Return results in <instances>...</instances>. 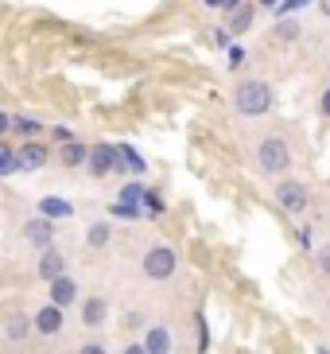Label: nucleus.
<instances>
[{
    "label": "nucleus",
    "mask_w": 330,
    "mask_h": 354,
    "mask_svg": "<svg viewBox=\"0 0 330 354\" xmlns=\"http://www.w3.org/2000/svg\"><path fill=\"white\" fill-rule=\"evenodd\" d=\"M237 113L245 117H260V113H269V105H272V90L269 82H241L237 86Z\"/></svg>",
    "instance_id": "1"
},
{
    "label": "nucleus",
    "mask_w": 330,
    "mask_h": 354,
    "mask_svg": "<svg viewBox=\"0 0 330 354\" xmlns=\"http://www.w3.org/2000/svg\"><path fill=\"white\" fill-rule=\"evenodd\" d=\"M288 164H291L288 140L284 136H264L260 140V167L272 171V176H280V171H288Z\"/></svg>",
    "instance_id": "2"
},
{
    "label": "nucleus",
    "mask_w": 330,
    "mask_h": 354,
    "mask_svg": "<svg viewBox=\"0 0 330 354\" xmlns=\"http://www.w3.org/2000/svg\"><path fill=\"white\" fill-rule=\"evenodd\" d=\"M175 272V253L167 250V245H152V250L144 253V277H152V281H167Z\"/></svg>",
    "instance_id": "3"
},
{
    "label": "nucleus",
    "mask_w": 330,
    "mask_h": 354,
    "mask_svg": "<svg viewBox=\"0 0 330 354\" xmlns=\"http://www.w3.org/2000/svg\"><path fill=\"white\" fill-rule=\"evenodd\" d=\"M276 198L288 214H303L307 210V187H300V183H280Z\"/></svg>",
    "instance_id": "4"
},
{
    "label": "nucleus",
    "mask_w": 330,
    "mask_h": 354,
    "mask_svg": "<svg viewBox=\"0 0 330 354\" xmlns=\"http://www.w3.org/2000/svg\"><path fill=\"white\" fill-rule=\"evenodd\" d=\"M136 203H144V191H140V183H128L121 191V198H117L113 214H121V218H140V207Z\"/></svg>",
    "instance_id": "5"
},
{
    "label": "nucleus",
    "mask_w": 330,
    "mask_h": 354,
    "mask_svg": "<svg viewBox=\"0 0 330 354\" xmlns=\"http://www.w3.org/2000/svg\"><path fill=\"white\" fill-rule=\"evenodd\" d=\"M86 164H90L93 176H109V171L117 167V148L113 145H93V152H90Z\"/></svg>",
    "instance_id": "6"
},
{
    "label": "nucleus",
    "mask_w": 330,
    "mask_h": 354,
    "mask_svg": "<svg viewBox=\"0 0 330 354\" xmlns=\"http://www.w3.org/2000/svg\"><path fill=\"white\" fill-rule=\"evenodd\" d=\"M23 238H28L35 250H51L55 230H51V222H47V218H35V222H28V226H23Z\"/></svg>",
    "instance_id": "7"
},
{
    "label": "nucleus",
    "mask_w": 330,
    "mask_h": 354,
    "mask_svg": "<svg viewBox=\"0 0 330 354\" xmlns=\"http://www.w3.org/2000/svg\"><path fill=\"white\" fill-rule=\"evenodd\" d=\"M35 331L39 335H59L62 331V308H55V304L39 308V312H35Z\"/></svg>",
    "instance_id": "8"
},
{
    "label": "nucleus",
    "mask_w": 330,
    "mask_h": 354,
    "mask_svg": "<svg viewBox=\"0 0 330 354\" xmlns=\"http://www.w3.org/2000/svg\"><path fill=\"white\" fill-rule=\"evenodd\" d=\"M62 269H66L62 253H59V250H43V257H39V277H43V281H51V284H55L59 277H66Z\"/></svg>",
    "instance_id": "9"
},
{
    "label": "nucleus",
    "mask_w": 330,
    "mask_h": 354,
    "mask_svg": "<svg viewBox=\"0 0 330 354\" xmlns=\"http://www.w3.org/2000/svg\"><path fill=\"white\" fill-rule=\"evenodd\" d=\"M140 346H144L148 354H171V331H167V327H148Z\"/></svg>",
    "instance_id": "10"
},
{
    "label": "nucleus",
    "mask_w": 330,
    "mask_h": 354,
    "mask_svg": "<svg viewBox=\"0 0 330 354\" xmlns=\"http://www.w3.org/2000/svg\"><path fill=\"white\" fill-rule=\"evenodd\" d=\"M74 296H78V284H74L70 277H59V281L51 284V304H55V308H62V312L74 304Z\"/></svg>",
    "instance_id": "11"
},
{
    "label": "nucleus",
    "mask_w": 330,
    "mask_h": 354,
    "mask_svg": "<svg viewBox=\"0 0 330 354\" xmlns=\"http://www.w3.org/2000/svg\"><path fill=\"white\" fill-rule=\"evenodd\" d=\"M39 214H43L47 222H51V218H70L74 207L66 203V198H59V195H47V198L39 203Z\"/></svg>",
    "instance_id": "12"
},
{
    "label": "nucleus",
    "mask_w": 330,
    "mask_h": 354,
    "mask_svg": "<svg viewBox=\"0 0 330 354\" xmlns=\"http://www.w3.org/2000/svg\"><path fill=\"white\" fill-rule=\"evenodd\" d=\"M86 160H90V148L86 145H78V140H66V145H62V164L66 167H78V164H86Z\"/></svg>",
    "instance_id": "13"
},
{
    "label": "nucleus",
    "mask_w": 330,
    "mask_h": 354,
    "mask_svg": "<svg viewBox=\"0 0 330 354\" xmlns=\"http://www.w3.org/2000/svg\"><path fill=\"white\" fill-rule=\"evenodd\" d=\"M101 319H105V300H101V296H90L86 308H82V323H86V327H97Z\"/></svg>",
    "instance_id": "14"
},
{
    "label": "nucleus",
    "mask_w": 330,
    "mask_h": 354,
    "mask_svg": "<svg viewBox=\"0 0 330 354\" xmlns=\"http://www.w3.org/2000/svg\"><path fill=\"white\" fill-rule=\"evenodd\" d=\"M16 164L20 167H39V164H47V152H43L39 145H23L20 156H16Z\"/></svg>",
    "instance_id": "15"
},
{
    "label": "nucleus",
    "mask_w": 330,
    "mask_h": 354,
    "mask_svg": "<svg viewBox=\"0 0 330 354\" xmlns=\"http://www.w3.org/2000/svg\"><path fill=\"white\" fill-rule=\"evenodd\" d=\"M28 327H31V323L23 319V315L8 319V331H4V335H8V343H23V339H28Z\"/></svg>",
    "instance_id": "16"
},
{
    "label": "nucleus",
    "mask_w": 330,
    "mask_h": 354,
    "mask_svg": "<svg viewBox=\"0 0 330 354\" xmlns=\"http://www.w3.org/2000/svg\"><path fill=\"white\" fill-rule=\"evenodd\" d=\"M86 241H90L93 250H101L105 241H109V226H105V222H97V226H90V234H86Z\"/></svg>",
    "instance_id": "17"
},
{
    "label": "nucleus",
    "mask_w": 330,
    "mask_h": 354,
    "mask_svg": "<svg viewBox=\"0 0 330 354\" xmlns=\"http://www.w3.org/2000/svg\"><path fill=\"white\" fill-rule=\"evenodd\" d=\"M272 35H276V39H295V35H300V24L295 20H280Z\"/></svg>",
    "instance_id": "18"
},
{
    "label": "nucleus",
    "mask_w": 330,
    "mask_h": 354,
    "mask_svg": "<svg viewBox=\"0 0 330 354\" xmlns=\"http://www.w3.org/2000/svg\"><path fill=\"white\" fill-rule=\"evenodd\" d=\"M16 167H20V164H16V156L8 152V145H0V176H12Z\"/></svg>",
    "instance_id": "19"
},
{
    "label": "nucleus",
    "mask_w": 330,
    "mask_h": 354,
    "mask_svg": "<svg viewBox=\"0 0 330 354\" xmlns=\"http://www.w3.org/2000/svg\"><path fill=\"white\" fill-rule=\"evenodd\" d=\"M249 24H253V8H241L237 16H233V24H229V32H245Z\"/></svg>",
    "instance_id": "20"
},
{
    "label": "nucleus",
    "mask_w": 330,
    "mask_h": 354,
    "mask_svg": "<svg viewBox=\"0 0 330 354\" xmlns=\"http://www.w3.org/2000/svg\"><path fill=\"white\" fill-rule=\"evenodd\" d=\"M144 210L152 214V218H155V214H164V203H159V195H155V191H144Z\"/></svg>",
    "instance_id": "21"
},
{
    "label": "nucleus",
    "mask_w": 330,
    "mask_h": 354,
    "mask_svg": "<svg viewBox=\"0 0 330 354\" xmlns=\"http://www.w3.org/2000/svg\"><path fill=\"white\" fill-rule=\"evenodd\" d=\"M16 129H20V133H39V121H31V117H20V121H16Z\"/></svg>",
    "instance_id": "22"
},
{
    "label": "nucleus",
    "mask_w": 330,
    "mask_h": 354,
    "mask_svg": "<svg viewBox=\"0 0 330 354\" xmlns=\"http://www.w3.org/2000/svg\"><path fill=\"white\" fill-rule=\"evenodd\" d=\"M303 4H311V0H280V8H276V12H280V16H288L291 8H303Z\"/></svg>",
    "instance_id": "23"
},
{
    "label": "nucleus",
    "mask_w": 330,
    "mask_h": 354,
    "mask_svg": "<svg viewBox=\"0 0 330 354\" xmlns=\"http://www.w3.org/2000/svg\"><path fill=\"white\" fill-rule=\"evenodd\" d=\"M319 272H330V245L319 250Z\"/></svg>",
    "instance_id": "24"
},
{
    "label": "nucleus",
    "mask_w": 330,
    "mask_h": 354,
    "mask_svg": "<svg viewBox=\"0 0 330 354\" xmlns=\"http://www.w3.org/2000/svg\"><path fill=\"white\" fill-rule=\"evenodd\" d=\"M78 354H109V351H105L101 343H86V346H82V351H78Z\"/></svg>",
    "instance_id": "25"
},
{
    "label": "nucleus",
    "mask_w": 330,
    "mask_h": 354,
    "mask_svg": "<svg viewBox=\"0 0 330 354\" xmlns=\"http://www.w3.org/2000/svg\"><path fill=\"white\" fill-rule=\"evenodd\" d=\"M121 354H148V351H144V346H140V343H133V346H124Z\"/></svg>",
    "instance_id": "26"
},
{
    "label": "nucleus",
    "mask_w": 330,
    "mask_h": 354,
    "mask_svg": "<svg viewBox=\"0 0 330 354\" xmlns=\"http://www.w3.org/2000/svg\"><path fill=\"white\" fill-rule=\"evenodd\" d=\"M241 0H217V8H237Z\"/></svg>",
    "instance_id": "27"
},
{
    "label": "nucleus",
    "mask_w": 330,
    "mask_h": 354,
    "mask_svg": "<svg viewBox=\"0 0 330 354\" xmlns=\"http://www.w3.org/2000/svg\"><path fill=\"white\" fill-rule=\"evenodd\" d=\"M322 113L330 117V90H327V94H322Z\"/></svg>",
    "instance_id": "28"
},
{
    "label": "nucleus",
    "mask_w": 330,
    "mask_h": 354,
    "mask_svg": "<svg viewBox=\"0 0 330 354\" xmlns=\"http://www.w3.org/2000/svg\"><path fill=\"white\" fill-rule=\"evenodd\" d=\"M12 121H8V113H0V136H4V129H8Z\"/></svg>",
    "instance_id": "29"
},
{
    "label": "nucleus",
    "mask_w": 330,
    "mask_h": 354,
    "mask_svg": "<svg viewBox=\"0 0 330 354\" xmlns=\"http://www.w3.org/2000/svg\"><path fill=\"white\" fill-rule=\"evenodd\" d=\"M260 4H264V8H280V0H260Z\"/></svg>",
    "instance_id": "30"
},
{
    "label": "nucleus",
    "mask_w": 330,
    "mask_h": 354,
    "mask_svg": "<svg viewBox=\"0 0 330 354\" xmlns=\"http://www.w3.org/2000/svg\"><path fill=\"white\" fill-rule=\"evenodd\" d=\"M319 354H330V351H319Z\"/></svg>",
    "instance_id": "31"
}]
</instances>
